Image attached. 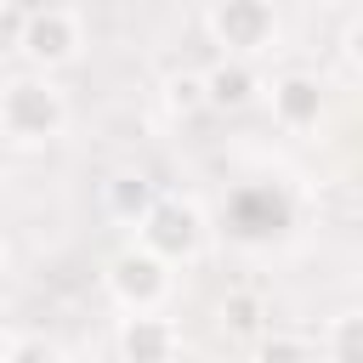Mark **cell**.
<instances>
[{"mask_svg": "<svg viewBox=\"0 0 363 363\" xmlns=\"http://www.w3.org/2000/svg\"><path fill=\"white\" fill-rule=\"evenodd\" d=\"M68 125V102L45 74H23L0 91V130L11 142H51Z\"/></svg>", "mask_w": 363, "mask_h": 363, "instance_id": "1", "label": "cell"}, {"mask_svg": "<svg viewBox=\"0 0 363 363\" xmlns=\"http://www.w3.org/2000/svg\"><path fill=\"white\" fill-rule=\"evenodd\" d=\"M17 45H23V57H28L34 68H62V62H74L79 45H85L79 11H68V6H34V11H23V17H17Z\"/></svg>", "mask_w": 363, "mask_h": 363, "instance_id": "2", "label": "cell"}, {"mask_svg": "<svg viewBox=\"0 0 363 363\" xmlns=\"http://www.w3.org/2000/svg\"><path fill=\"white\" fill-rule=\"evenodd\" d=\"M136 233H142V250L170 267V261L199 255V244H204V216H199L187 199H159V204L136 221Z\"/></svg>", "mask_w": 363, "mask_h": 363, "instance_id": "3", "label": "cell"}, {"mask_svg": "<svg viewBox=\"0 0 363 363\" xmlns=\"http://www.w3.org/2000/svg\"><path fill=\"white\" fill-rule=\"evenodd\" d=\"M210 34H216V45H227L244 62L250 51L278 40V11L267 0H221V6H210Z\"/></svg>", "mask_w": 363, "mask_h": 363, "instance_id": "4", "label": "cell"}, {"mask_svg": "<svg viewBox=\"0 0 363 363\" xmlns=\"http://www.w3.org/2000/svg\"><path fill=\"white\" fill-rule=\"evenodd\" d=\"M108 289H113V301L130 306V312H159V301L170 295V267L153 261L142 244H136V250H119V255L108 261Z\"/></svg>", "mask_w": 363, "mask_h": 363, "instance_id": "5", "label": "cell"}, {"mask_svg": "<svg viewBox=\"0 0 363 363\" xmlns=\"http://www.w3.org/2000/svg\"><path fill=\"white\" fill-rule=\"evenodd\" d=\"M227 221H233V233L250 238V244L278 238V233L289 227V199H284L278 187H238L233 204H227Z\"/></svg>", "mask_w": 363, "mask_h": 363, "instance_id": "6", "label": "cell"}, {"mask_svg": "<svg viewBox=\"0 0 363 363\" xmlns=\"http://www.w3.org/2000/svg\"><path fill=\"white\" fill-rule=\"evenodd\" d=\"M119 357L125 363H170L176 357V323L159 312H130L119 323Z\"/></svg>", "mask_w": 363, "mask_h": 363, "instance_id": "7", "label": "cell"}, {"mask_svg": "<svg viewBox=\"0 0 363 363\" xmlns=\"http://www.w3.org/2000/svg\"><path fill=\"white\" fill-rule=\"evenodd\" d=\"M272 119H278L284 130L318 125V119H323V85H318L312 74H284V79L272 85Z\"/></svg>", "mask_w": 363, "mask_h": 363, "instance_id": "8", "label": "cell"}, {"mask_svg": "<svg viewBox=\"0 0 363 363\" xmlns=\"http://www.w3.org/2000/svg\"><path fill=\"white\" fill-rule=\"evenodd\" d=\"M199 79H204V108H221V113L250 108V102H255V91H261L255 68H250V62H238V57L216 62V68H210V74H199Z\"/></svg>", "mask_w": 363, "mask_h": 363, "instance_id": "9", "label": "cell"}, {"mask_svg": "<svg viewBox=\"0 0 363 363\" xmlns=\"http://www.w3.org/2000/svg\"><path fill=\"white\" fill-rule=\"evenodd\" d=\"M221 329H227L233 340H261V335H267V301H261L255 289H233V295L221 301Z\"/></svg>", "mask_w": 363, "mask_h": 363, "instance_id": "10", "label": "cell"}, {"mask_svg": "<svg viewBox=\"0 0 363 363\" xmlns=\"http://www.w3.org/2000/svg\"><path fill=\"white\" fill-rule=\"evenodd\" d=\"M153 204H159L153 182H142V176H113V182H108V210H113L119 221H142Z\"/></svg>", "mask_w": 363, "mask_h": 363, "instance_id": "11", "label": "cell"}, {"mask_svg": "<svg viewBox=\"0 0 363 363\" xmlns=\"http://www.w3.org/2000/svg\"><path fill=\"white\" fill-rule=\"evenodd\" d=\"M329 357L335 363H363V318L357 312H340L335 329H329Z\"/></svg>", "mask_w": 363, "mask_h": 363, "instance_id": "12", "label": "cell"}, {"mask_svg": "<svg viewBox=\"0 0 363 363\" xmlns=\"http://www.w3.org/2000/svg\"><path fill=\"white\" fill-rule=\"evenodd\" d=\"M164 102H170V113H199L204 108V79L199 74H170L164 79Z\"/></svg>", "mask_w": 363, "mask_h": 363, "instance_id": "13", "label": "cell"}, {"mask_svg": "<svg viewBox=\"0 0 363 363\" xmlns=\"http://www.w3.org/2000/svg\"><path fill=\"white\" fill-rule=\"evenodd\" d=\"M255 363H312V346L301 335H261Z\"/></svg>", "mask_w": 363, "mask_h": 363, "instance_id": "14", "label": "cell"}, {"mask_svg": "<svg viewBox=\"0 0 363 363\" xmlns=\"http://www.w3.org/2000/svg\"><path fill=\"white\" fill-rule=\"evenodd\" d=\"M6 363H57V346H51V340H40V335H23V340H11Z\"/></svg>", "mask_w": 363, "mask_h": 363, "instance_id": "15", "label": "cell"}, {"mask_svg": "<svg viewBox=\"0 0 363 363\" xmlns=\"http://www.w3.org/2000/svg\"><path fill=\"white\" fill-rule=\"evenodd\" d=\"M6 352H11V335H6V329H0V363H6Z\"/></svg>", "mask_w": 363, "mask_h": 363, "instance_id": "16", "label": "cell"}, {"mask_svg": "<svg viewBox=\"0 0 363 363\" xmlns=\"http://www.w3.org/2000/svg\"><path fill=\"white\" fill-rule=\"evenodd\" d=\"M0 261H6V244H0Z\"/></svg>", "mask_w": 363, "mask_h": 363, "instance_id": "17", "label": "cell"}]
</instances>
